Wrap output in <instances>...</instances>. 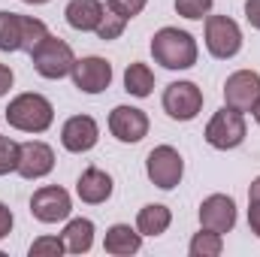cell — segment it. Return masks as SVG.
<instances>
[{
  "label": "cell",
  "instance_id": "obj_34",
  "mask_svg": "<svg viewBox=\"0 0 260 257\" xmlns=\"http://www.w3.org/2000/svg\"><path fill=\"white\" fill-rule=\"evenodd\" d=\"M251 115H254V121H257V124H260V103H257V106H254V112H251Z\"/></svg>",
  "mask_w": 260,
  "mask_h": 257
},
{
  "label": "cell",
  "instance_id": "obj_4",
  "mask_svg": "<svg viewBox=\"0 0 260 257\" xmlns=\"http://www.w3.org/2000/svg\"><path fill=\"white\" fill-rule=\"evenodd\" d=\"M206 49L218 61H230L242 52V27L230 15H206Z\"/></svg>",
  "mask_w": 260,
  "mask_h": 257
},
{
  "label": "cell",
  "instance_id": "obj_16",
  "mask_svg": "<svg viewBox=\"0 0 260 257\" xmlns=\"http://www.w3.org/2000/svg\"><path fill=\"white\" fill-rule=\"evenodd\" d=\"M103 12H106V6L100 0H70L67 9H64V18L73 30L88 34V30H97Z\"/></svg>",
  "mask_w": 260,
  "mask_h": 257
},
{
  "label": "cell",
  "instance_id": "obj_5",
  "mask_svg": "<svg viewBox=\"0 0 260 257\" xmlns=\"http://www.w3.org/2000/svg\"><path fill=\"white\" fill-rule=\"evenodd\" d=\"M245 115L242 112H236V109H230V106H224V109H218L212 118H209V124H206V142L212 145V148H218V151H230V148H239L242 142H245Z\"/></svg>",
  "mask_w": 260,
  "mask_h": 257
},
{
  "label": "cell",
  "instance_id": "obj_26",
  "mask_svg": "<svg viewBox=\"0 0 260 257\" xmlns=\"http://www.w3.org/2000/svg\"><path fill=\"white\" fill-rule=\"evenodd\" d=\"M18 148H21V142L0 136V176H9L18 170Z\"/></svg>",
  "mask_w": 260,
  "mask_h": 257
},
{
  "label": "cell",
  "instance_id": "obj_22",
  "mask_svg": "<svg viewBox=\"0 0 260 257\" xmlns=\"http://www.w3.org/2000/svg\"><path fill=\"white\" fill-rule=\"evenodd\" d=\"M221 251H224V233H215L206 227H200V233H194V239L188 245L191 257H218Z\"/></svg>",
  "mask_w": 260,
  "mask_h": 257
},
{
  "label": "cell",
  "instance_id": "obj_10",
  "mask_svg": "<svg viewBox=\"0 0 260 257\" xmlns=\"http://www.w3.org/2000/svg\"><path fill=\"white\" fill-rule=\"evenodd\" d=\"M73 212V200L61 185H46L30 197V215L40 221V224H58L67 221Z\"/></svg>",
  "mask_w": 260,
  "mask_h": 257
},
{
  "label": "cell",
  "instance_id": "obj_35",
  "mask_svg": "<svg viewBox=\"0 0 260 257\" xmlns=\"http://www.w3.org/2000/svg\"><path fill=\"white\" fill-rule=\"evenodd\" d=\"M21 3H34V6H40V3H49V0H21Z\"/></svg>",
  "mask_w": 260,
  "mask_h": 257
},
{
  "label": "cell",
  "instance_id": "obj_3",
  "mask_svg": "<svg viewBox=\"0 0 260 257\" xmlns=\"http://www.w3.org/2000/svg\"><path fill=\"white\" fill-rule=\"evenodd\" d=\"M30 64L34 70L43 76V79H64L73 73V64H76V55L70 49V43H64L61 37H46L34 52H30Z\"/></svg>",
  "mask_w": 260,
  "mask_h": 257
},
{
  "label": "cell",
  "instance_id": "obj_13",
  "mask_svg": "<svg viewBox=\"0 0 260 257\" xmlns=\"http://www.w3.org/2000/svg\"><path fill=\"white\" fill-rule=\"evenodd\" d=\"M200 227L215 233H230L236 227V203L227 194H212L200 203Z\"/></svg>",
  "mask_w": 260,
  "mask_h": 257
},
{
  "label": "cell",
  "instance_id": "obj_17",
  "mask_svg": "<svg viewBox=\"0 0 260 257\" xmlns=\"http://www.w3.org/2000/svg\"><path fill=\"white\" fill-rule=\"evenodd\" d=\"M103 248L106 254L112 257H130V254H139L142 248V233L130 224H112L106 230V239H103Z\"/></svg>",
  "mask_w": 260,
  "mask_h": 257
},
{
  "label": "cell",
  "instance_id": "obj_9",
  "mask_svg": "<svg viewBox=\"0 0 260 257\" xmlns=\"http://www.w3.org/2000/svg\"><path fill=\"white\" fill-rule=\"evenodd\" d=\"M73 85L82 94H103L112 85V64L100 55H88V58H76L73 64Z\"/></svg>",
  "mask_w": 260,
  "mask_h": 257
},
{
  "label": "cell",
  "instance_id": "obj_32",
  "mask_svg": "<svg viewBox=\"0 0 260 257\" xmlns=\"http://www.w3.org/2000/svg\"><path fill=\"white\" fill-rule=\"evenodd\" d=\"M12 82H15V76H12V70L6 64H0V97L3 94H9V88H12Z\"/></svg>",
  "mask_w": 260,
  "mask_h": 257
},
{
  "label": "cell",
  "instance_id": "obj_19",
  "mask_svg": "<svg viewBox=\"0 0 260 257\" xmlns=\"http://www.w3.org/2000/svg\"><path fill=\"white\" fill-rule=\"evenodd\" d=\"M170 224H173V212L164 203H148L136 215V230L142 236H160L170 230Z\"/></svg>",
  "mask_w": 260,
  "mask_h": 257
},
{
  "label": "cell",
  "instance_id": "obj_2",
  "mask_svg": "<svg viewBox=\"0 0 260 257\" xmlns=\"http://www.w3.org/2000/svg\"><path fill=\"white\" fill-rule=\"evenodd\" d=\"M197 40L188 30L179 27H160L151 37V58L164 70H191L197 64Z\"/></svg>",
  "mask_w": 260,
  "mask_h": 257
},
{
  "label": "cell",
  "instance_id": "obj_23",
  "mask_svg": "<svg viewBox=\"0 0 260 257\" xmlns=\"http://www.w3.org/2000/svg\"><path fill=\"white\" fill-rule=\"evenodd\" d=\"M49 37V27H46V21H40V18H34V15H21V52H34L43 40Z\"/></svg>",
  "mask_w": 260,
  "mask_h": 257
},
{
  "label": "cell",
  "instance_id": "obj_8",
  "mask_svg": "<svg viewBox=\"0 0 260 257\" xmlns=\"http://www.w3.org/2000/svg\"><path fill=\"white\" fill-rule=\"evenodd\" d=\"M164 112L173 121H194L203 109V91L194 82H170L164 88Z\"/></svg>",
  "mask_w": 260,
  "mask_h": 257
},
{
  "label": "cell",
  "instance_id": "obj_12",
  "mask_svg": "<svg viewBox=\"0 0 260 257\" xmlns=\"http://www.w3.org/2000/svg\"><path fill=\"white\" fill-rule=\"evenodd\" d=\"M109 133L124 145H136L148 136V115L136 106H115L109 112Z\"/></svg>",
  "mask_w": 260,
  "mask_h": 257
},
{
  "label": "cell",
  "instance_id": "obj_29",
  "mask_svg": "<svg viewBox=\"0 0 260 257\" xmlns=\"http://www.w3.org/2000/svg\"><path fill=\"white\" fill-rule=\"evenodd\" d=\"M12 224H15L12 209H9L6 203H0V239H6V236L12 233Z\"/></svg>",
  "mask_w": 260,
  "mask_h": 257
},
{
  "label": "cell",
  "instance_id": "obj_1",
  "mask_svg": "<svg viewBox=\"0 0 260 257\" xmlns=\"http://www.w3.org/2000/svg\"><path fill=\"white\" fill-rule=\"evenodd\" d=\"M55 121V106L49 97L37 91H24L9 100L6 106V124L21 133H46Z\"/></svg>",
  "mask_w": 260,
  "mask_h": 257
},
{
  "label": "cell",
  "instance_id": "obj_7",
  "mask_svg": "<svg viewBox=\"0 0 260 257\" xmlns=\"http://www.w3.org/2000/svg\"><path fill=\"white\" fill-rule=\"evenodd\" d=\"M260 103V73L254 70H236L227 76L224 82V106L236 109V112H254Z\"/></svg>",
  "mask_w": 260,
  "mask_h": 257
},
{
  "label": "cell",
  "instance_id": "obj_28",
  "mask_svg": "<svg viewBox=\"0 0 260 257\" xmlns=\"http://www.w3.org/2000/svg\"><path fill=\"white\" fill-rule=\"evenodd\" d=\"M145 3L148 0H106V9H112V12H118L121 18H136L142 9H145Z\"/></svg>",
  "mask_w": 260,
  "mask_h": 257
},
{
  "label": "cell",
  "instance_id": "obj_11",
  "mask_svg": "<svg viewBox=\"0 0 260 257\" xmlns=\"http://www.w3.org/2000/svg\"><path fill=\"white\" fill-rule=\"evenodd\" d=\"M55 170V151L52 145H46L43 139H30V142H21L18 148V176L34 182V179H46L49 173Z\"/></svg>",
  "mask_w": 260,
  "mask_h": 257
},
{
  "label": "cell",
  "instance_id": "obj_25",
  "mask_svg": "<svg viewBox=\"0 0 260 257\" xmlns=\"http://www.w3.org/2000/svg\"><path fill=\"white\" fill-rule=\"evenodd\" d=\"M27 254L30 257H61V254H67V245L61 236H40V239H34Z\"/></svg>",
  "mask_w": 260,
  "mask_h": 257
},
{
  "label": "cell",
  "instance_id": "obj_27",
  "mask_svg": "<svg viewBox=\"0 0 260 257\" xmlns=\"http://www.w3.org/2000/svg\"><path fill=\"white\" fill-rule=\"evenodd\" d=\"M212 3H215V0H176V12H179L182 18L203 21V18L212 12Z\"/></svg>",
  "mask_w": 260,
  "mask_h": 257
},
{
  "label": "cell",
  "instance_id": "obj_6",
  "mask_svg": "<svg viewBox=\"0 0 260 257\" xmlns=\"http://www.w3.org/2000/svg\"><path fill=\"white\" fill-rule=\"evenodd\" d=\"M145 173H148V182L154 188L173 191L182 182V176H185V160H182V154L173 145H157L145 157Z\"/></svg>",
  "mask_w": 260,
  "mask_h": 257
},
{
  "label": "cell",
  "instance_id": "obj_18",
  "mask_svg": "<svg viewBox=\"0 0 260 257\" xmlns=\"http://www.w3.org/2000/svg\"><path fill=\"white\" fill-rule=\"evenodd\" d=\"M70 254H88L94 248V221L91 218H70L61 233Z\"/></svg>",
  "mask_w": 260,
  "mask_h": 257
},
{
  "label": "cell",
  "instance_id": "obj_14",
  "mask_svg": "<svg viewBox=\"0 0 260 257\" xmlns=\"http://www.w3.org/2000/svg\"><path fill=\"white\" fill-rule=\"evenodd\" d=\"M100 139V127L91 115H73L67 118L64 127H61V145L73 154H82V151H91Z\"/></svg>",
  "mask_w": 260,
  "mask_h": 257
},
{
  "label": "cell",
  "instance_id": "obj_30",
  "mask_svg": "<svg viewBox=\"0 0 260 257\" xmlns=\"http://www.w3.org/2000/svg\"><path fill=\"white\" fill-rule=\"evenodd\" d=\"M245 18L254 30H260V0H245Z\"/></svg>",
  "mask_w": 260,
  "mask_h": 257
},
{
  "label": "cell",
  "instance_id": "obj_24",
  "mask_svg": "<svg viewBox=\"0 0 260 257\" xmlns=\"http://www.w3.org/2000/svg\"><path fill=\"white\" fill-rule=\"evenodd\" d=\"M124 27H127V18H121L118 12L106 9L94 34H97V40H103V43H112V40H118V37L124 34Z\"/></svg>",
  "mask_w": 260,
  "mask_h": 257
},
{
  "label": "cell",
  "instance_id": "obj_20",
  "mask_svg": "<svg viewBox=\"0 0 260 257\" xmlns=\"http://www.w3.org/2000/svg\"><path fill=\"white\" fill-rule=\"evenodd\" d=\"M124 91H127L130 97H151V91H154V73H151V67L142 64V61H133V64L124 70Z\"/></svg>",
  "mask_w": 260,
  "mask_h": 257
},
{
  "label": "cell",
  "instance_id": "obj_31",
  "mask_svg": "<svg viewBox=\"0 0 260 257\" xmlns=\"http://www.w3.org/2000/svg\"><path fill=\"white\" fill-rule=\"evenodd\" d=\"M248 227L260 239V203H248Z\"/></svg>",
  "mask_w": 260,
  "mask_h": 257
},
{
  "label": "cell",
  "instance_id": "obj_33",
  "mask_svg": "<svg viewBox=\"0 0 260 257\" xmlns=\"http://www.w3.org/2000/svg\"><path fill=\"white\" fill-rule=\"evenodd\" d=\"M248 203H260V176L251 182V188H248Z\"/></svg>",
  "mask_w": 260,
  "mask_h": 257
},
{
  "label": "cell",
  "instance_id": "obj_15",
  "mask_svg": "<svg viewBox=\"0 0 260 257\" xmlns=\"http://www.w3.org/2000/svg\"><path fill=\"white\" fill-rule=\"evenodd\" d=\"M112 188H115L112 176H109L106 170H100V167H88V170L79 176V182H76V194H79V200L88 203V206H100V203H106V200L112 197Z\"/></svg>",
  "mask_w": 260,
  "mask_h": 257
},
{
  "label": "cell",
  "instance_id": "obj_21",
  "mask_svg": "<svg viewBox=\"0 0 260 257\" xmlns=\"http://www.w3.org/2000/svg\"><path fill=\"white\" fill-rule=\"evenodd\" d=\"M0 52H21V15L0 9Z\"/></svg>",
  "mask_w": 260,
  "mask_h": 257
}]
</instances>
